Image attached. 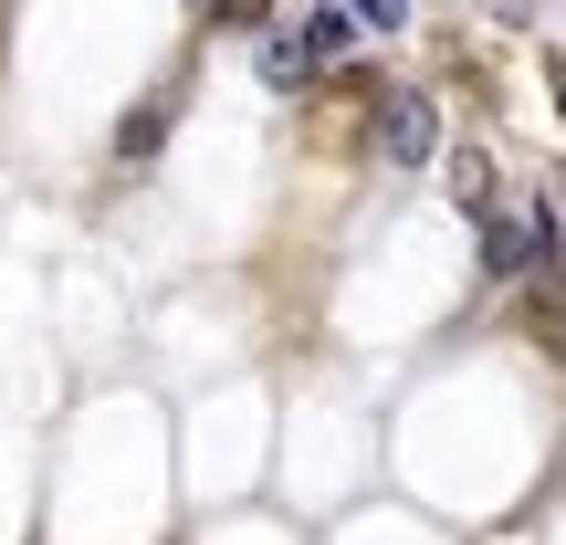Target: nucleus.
<instances>
[{
  "instance_id": "f257e3e1",
  "label": "nucleus",
  "mask_w": 566,
  "mask_h": 545,
  "mask_svg": "<svg viewBox=\"0 0 566 545\" xmlns=\"http://www.w3.org/2000/svg\"><path fill=\"white\" fill-rule=\"evenodd\" d=\"M472 231H483V273L493 283H514V273H535V263H556V200H514V210H472Z\"/></svg>"
},
{
  "instance_id": "f03ea898",
  "label": "nucleus",
  "mask_w": 566,
  "mask_h": 545,
  "mask_svg": "<svg viewBox=\"0 0 566 545\" xmlns=\"http://www.w3.org/2000/svg\"><path fill=\"white\" fill-rule=\"evenodd\" d=\"M430 147H441V105H430L420 84H388V95H378V158L388 168H420Z\"/></svg>"
},
{
  "instance_id": "7ed1b4c3",
  "label": "nucleus",
  "mask_w": 566,
  "mask_h": 545,
  "mask_svg": "<svg viewBox=\"0 0 566 545\" xmlns=\"http://www.w3.org/2000/svg\"><path fill=\"white\" fill-rule=\"evenodd\" d=\"M168 126H179V95H147L137 116L116 126V158H126V168H147V158H158V147H168Z\"/></svg>"
},
{
  "instance_id": "20e7f679",
  "label": "nucleus",
  "mask_w": 566,
  "mask_h": 545,
  "mask_svg": "<svg viewBox=\"0 0 566 545\" xmlns=\"http://www.w3.org/2000/svg\"><path fill=\"white\" fill-rule=\"evenodd\" d=\"M346 42H357V21H346V11H304V32H294V53H304V74H325V63H336Z\"/></svg>"
},
{
  "instance_id": "39448f33",
  "label": "nucleus",
  "mask_w": 566,
  "mask_h": 545,
  "mask_svg": "<svg viewBox=\"0 0 566 545\" xmlns=\"http://www.w3.org/2000/svg\"><path fill=\"white\" fill-rule=\"evenodd\" d=\"M525 325H535V336H556V325H566V263H535V283H525Z\"/></svg>"
},
{
  "instance_id": "423d86ee",
  "label": "nucleus",
  "mask_w": 566,
  "mask_h": 545,
  "mask_svg": "<svg viewBox=\"0 0 566 545\" xmlns=\"http://www.w3.org/2000/svg\"><path fill=\"white\" fill-rule=\"evenodd\" d=\"M451 200H462V210H493V158H483V147L451 158Z\"/></svg>"
},
{
  "instance_id": "0eeeda50",
  "label": "nucleus",
  "mask_w": 566,
  "mask_h": 545,
  "mask_svg": "<svg viewBox=\"0 0 566 545\" xmlns=\"http://www.w3.org/2000/svg\"><path fill=\"white\" fill-rule=\"evenodd\" d=\"M263 84H273V95H294V84H304V53H294V42H263Z\"/></svg>"
},
{
  "instance_id": "6e6552de",
  "label": "nucleus",
  "mask_w": 566,
  "mask_h": 545,
  "mask_svg": "<svg viewBox=\"0 0 566 545\" xmlns=\"http://www.w3.org/2000/svg\"><path fill=\"white\" fill-rule=\"evenodd\" d=\"M346 21H367V32H399V21H409V0H346Z\"/></svg>"
},
{
  "instance_id": "1a4fd4ad",
  "label": "nucleus",
  "mask_w": 566,
  "mask_h": 545,
  "mask_svg": "<svg viewBox=\"0 0 566 545\" xmlns=\"http://www.w3.org/2000/svg\"><path fill=\"white\" fill-rule=\"evenodd\" d=\"M210 11H221L231 32H263V21H273V0H210Z\"/></svg>"
},
{
  "instance_id": "9d476101",
  "label": "nucleus",
  "mask_w": 566,
  "mask_h": 545,
  "mask_svg": "<svg viewBox=\"0 0 566 545\" xmlns=\"http://www.w3.org/2000/svg\"><path fill=\"white\" fill-rule=\"evenodd\" d=\"M546 95H556V116H566V63H546Z\"/></svg>"
},
{
  "instance_id": "9b49d317",
  "label": "nucleus",
  "mask_w": 566,
  "mask_h": 545,
  "mask_svg": "<svg viewBox=\"0 0 566 545\" xmlns=\"http://www.w3.org/2000/svg\"><path fill=\"white\" fill-rule=\"evenodd\" d=\"M189 11H210V0H189Z\"/></svg>"
}]
</instances>
